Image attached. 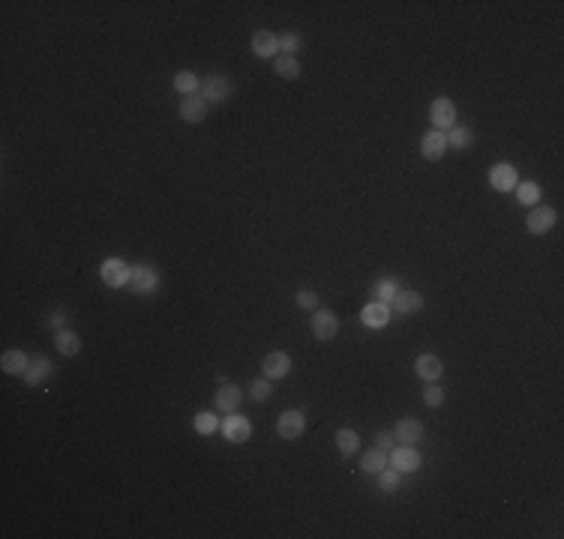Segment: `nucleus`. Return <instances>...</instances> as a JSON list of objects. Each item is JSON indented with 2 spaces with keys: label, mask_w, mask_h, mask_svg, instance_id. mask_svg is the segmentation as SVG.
<instances>
[{
  "label": "nucleus",
  "mask_w": 564,
  "mask_h": 539,
  "mask_svg": "<svg viewBox=\"0 0 564 539\" xmlns=\"http://www.w3.org/2000/svg\"><path fill=\"white\" fill-rule=\"evenodd\" d=\"M240 402H243V392L235 384H222L220 389H216V399H213L216 411H222V414H235L240 407Z\"/></svg>",
  "instance_id": "dca6fc26"
},
{
  "label": "nucleus",
  "mask_w": 564,
  "mask_h": 539,
  "mask_svg": "<svg viewBox=\"0 0 564 539\" xmlns=\"http://www.w3.org/2000/svg\"><path fill=\"white\" fill-rule=\"evenodd\" d=\"M390 305L387 303H379V300H372L364 312H360V320H364L366 327H372V330H381V327H387L390 324Z\"/></svg>",
  "instance_id": "2eb2a0df"
},
{
  "label": "nucleus",
  "mask_w": 564,
  "mask_h": 539,
  "mask_svg": "<svg viewBox=\"0 0 564 539\" xmlns=\"http://www.w3.org/2000/svg\"><path fill=\"white\" fill-rule=\"evenodd\" d=\"M99 276H103V282L108 288H123L133 282V267L123 258H106L103 267H99Z\"/></svg>",
  "instance_id": "7ed1b4c3"
},
{
  "label": "nucleus",
  "mask_w": 564,
  "mask_h": 539,
  "mask_svg": "<svg viewBox=\"0 0 564 539\" xmlns=\"http://www.w3.org/2000/svg\"><path fill=\"white\" fill-rule=\"evenodd\" d=\"M159 288V273L150 264H138L133 267V291L141 297H150L153 291Z\"/></svg>",
  "instance_id": "9b49d317"
},
{
  "label": "nucleus",
  "mask_w": 564,
  "mask_h": 539,
  "mask_svg": "<svg viewBox=\"0 0 564 539\" xmlns=\"http://www.w3.org/2000/svg\"><path fill=\"white\" fill-rule=\"evenodd\" d=\"M273 69H277V75L285 78V81L300 78V61H297V57H288V54L273 57Z\"/></svg>",
  "instance_id": "5701e85b"
},
{
  "label": "nucleus",
  "mask_w": 564,
  "mask_h": 539,
  "mask_svg": "<svg viewBox=\"0 0 564 539\" xmlns=\"http://www.w3.org/2000/svg\"><path fill=\"white\" fill-rule=\"evenodd\" d=\"M474 144V132L468 126H453L451 132H447V147H453V150H468Z\"/></svg>",
  "instance_id": "393cba45"
},
{
  "label": "nucleus",
  "mask_w": 564,
  "mask_h": 539,
  "mask_svg": "<svg viewBox=\"0 0 564 539\" xmlns=\"http://www.w3.org/2000/svg\"><path fill=\"white\" fill-rule=\"evenodd\" d=\"M360 468H364L366 473H381V471L387 468V453H381L379 446L366 449V453L360 456Z\"/></svg>",
  "instance_id": "b1692460"
},
{
  "label": "nucleus",
  "mask_w": 564,
  "mask_h": 539,
  "mask_svg": "<svg viewBox=\"0 0 564 539\" xmlns=\"http://www.w3.org/2000/svg\"><path fill=\"white\" fill-rule=\"evenodd\" d=\"M222 434H225V441H231V444H247L250 434H252V422L247 417H240V414H228L222 419Z\"/></svg>",
  "instance_id": "423d86ee"
},
{
  "label": "nucleus",
  "mask_w": 564,
  "mask_h": 539,
  "mask_svg": "<svg viewBox=\"0 0 564 539\" xmlns=\"http://www.w3.org/2000/svg\"><path fill=\"white\" fill-rule=\"evenodd\" d=\"M303 429H307V417L303 411H285L280 419H277V434L282 441H297Z\"/></svg>",
  "instance_id": "0eeeda50"
},
{
  "label": "nucleus",
  "mask_w": 564,
  "mask_h": 539,
  "mask_svg": "<svg viewBox=\"0 0 564 539\" xmlns=\"http://www.w3.org/2000/svg\"><path fill=\"white\" fill-rule=\"evenodd\" d=\"M399 486H402V473H399V471H394V468L387 464V468L379 473V488H381V491H387V494H394Z\"/></svg>",
  "instance_id": "c756f323"
},
{
  "label": "nucleus",
  "mask_w": 564,
  "mask_h": 539,
  "mask_svg": "<svg viewBox=\"0 0 564 539\" xmlns=\"http://www.w3.org/2000/svg\"><path fill=\"white\" fill-rule=\"evenodd\" d=\"M27 387H39L42 381H48L51 377V360L48 357H36L31 360V366H27V372L21 375Z\"/></svg>",
  "instance_id": "6ab92c4d"
},
{
  "label": "nucleus",
  "mask_w": 564,
  "mask_h": 539,
  "mask_svg": "<svg viewBox=\"0 0 564 539\" xmlns=\"http://www.w3.org/2000/svg\"><path fill=\"white\" fill-rule=\"evenodd\" d=\"M516 201L523 204V207H534V204H540V186L538 183H516Z\"/></svg>",
  "instance_id": "bb28decb"
},
{
  "label": "nucleus",
  "mask_w": 564,
  "mask_h": 539,
  "mask_svg": "<svg viewBox=\"0 0 564 539\" xmlns=\"http://www.w3.org/2000/svg\"><path fill=\"white\" fill-rule=\"evenodd\" d=\"M414 369H417V375L424 377V381H439L441 377V372H444V366H441V360L436 357V354H421L414 360Z\"/></svg>",
  "instance_id": "aec40b11"
},
{
  "label": "nucleus",
  "mask_w": 564,
  "mask_h": 539,
  "mask_svg": "<svg viewBox=\"0 0 564 539\" xmlns=\"http://www.w3.org/2000/svg\"><path fill=\"white\" fill-rule=\"evenodd\" d=\"M337 333H339V318L330 309H315V315H312V336L322 339V342H330V339H337Z\"/></svg>",
  "instance_id": "39448f33"
},
{
  "label": "nucleus",
  "mask_w": 564,
  "mask_h": 539,
  "mask_svg": "<svg viewBox=\"0 0 564 539\" xmlns=\"http://www.w3.org/2000/svg\"><path fill=\"white\" fill-rule=\"evenodd\" d=\"M63 320H69V312H63V309H57L48 320H46V327H51V330H63Z\"/></svg>",
  "instance_id": "e433bc0d"
},
{
  "label": "nucleus",
  "mask_w": 564,
  "mask_h": 539,
  "mask_svg": "<svg viewBox=\"0 0 564 539\" xmlns=\"http://www.w3.org/2000/svg\"><path fill=\"white\" fill-rule=\"evenodd\" d=\"M555 219H558V216H555L553 207H546V204H534V207L528 210L525 225H528L531 234H546V231L555 225Z\"/></svg>",
  "instance_id": "1a4fd4ad"
},
{
  "label": "nucleus",
  "mask_w": 564,
  "mask_h": 539,
  "mask_svg": "<svg viewBox=\"0 0 564 539\" xmlns=\"http://www.w3.org/2000/svg\"><path fill=\"white\" fill-rule=\"evenodd\" d=\"M297 305H300V309H309V312H315L318 309V294H315V291L312 288H303V291H297Z\"/></svg>",
  "instance_id": "72a5a7b5"
},
{
  "label": "nucleus",
  "mask_w": 564,
  "mask_h": 539,
  "mask_svg": "<svg viewBox=\"0 0 564 539\" xmlns=\"http://www.w3.org/2000/svg\"><path fill=\"white\" fill-rule=\"evenodd\" d=\"M424 402H426V407H441L444 404V389L436 387V384H429L424 389Z\"/></svg>",
  "instance_id": "f704fd0d"
},
{
  "label": "nucleus",
  "mask_w": 564,
  "mask_h": 539,
  "mask_svg": "<svg viewBox=\"0 0 564 539\" xmlns=\"http://www.w3.org/2000/svg\"><path fill=\"white\" fill-rule=\"evenodd\" d=\"M421 461H424V456L414 449V444H396V446L387 453V464H390L394 471H399V473L417 471V468H421Z\"/></svg>",
  "instance_id": "f03ea898"
},
{
  "label": "nucleus",
  "mask_w": 564,
  "mask_h": 539,
  "mask_svg": "<svg viewBox=\"0 0 564 539\" xmlns=\"http://www.w3.org/2000/svg\"><path fill=\"white\" fill-rule=\"evenodd\" d=\"M198 87H201V78L195 75V72H190V69H183V72H178V75H175V90L180 96L198 93Z\"/></svg>",
  "instance_id": "a878e982"
},
{
  "label": "nucleus",
  "mask_w": 564,
  "mask_h": 539,
  "mask_svg": "<svg viewBox=\"0 0 564 539\" xmlns=\"http://www.w3.org/2000/svg\"><path fill=\"white\" fill-rule=\"evenodd\" d=\"M27 366H31V357H27L24 351H19V347H12V351H6L4 357H0V369H4L6 375H24Z\"/></svg>",
  "instance_id": "412c9836"
},
{
  "label": "nucleus",
  "mask_w": 564,
  "mask_h": 539,
  "mask_svg": "<svg viewBox=\"0 0 564 539\" xmlns=\"http://www.w3.org/2000/svg\"><path fill=\"white\" fill-rule=\"evenodd\" d=\"M396 291H399V282H396V279H390V276H387V279H379V282L372 285L375 300H379V303H387V305H390V300L396 297Z\"/></svg>",
  "instance_id": "c85d7f7f"
},
{
  "label": "nucleus",
  "mask_w": 564,
  "mask_h": 539,
  "mask_svg": "<svg viewBox=\"0 0 564 539\" xmlns=\"http://www.w3.org/2000/svg\"><path fill=\"white\" fill-rule=\"evenodd\" d=\"M334 441H337V449H339L342 456H354L357 446H360V438H357L354 429H339Z\"/></svg>",
  "instance_id": "cd10ccee"
},
{
  "label": "nucleus",
  "mask_w": 564,
  "mask_h": 539,
  "mask_svg": "<svg viewBox=\"0 0 564 539\" xmlns=\"http://www.w3.org/2000/svg\"><path fill=\"white\" fill-rule=\"evenodd\" d=\"M429 123L439 129V132H451L456 126V105L447 96H439L429 105Z\"/></svg>",
  "instance_id": "20e7f679"
},
{
  "label": "nucleus",
  "mask_w": 564,
  "mask_h": 539,
  "mask_svg": "<svg viewBox=\"0 0 564 539\" xmlns=\"http://www.w3.org/2000/svg\"><path fill=\"white\" fill-rule=\"evenodd\" d=\"M54 345H57V351H61L63 357H76L81 351V339L72 330H57L54 333Z\"/></svg>",
  "instance_id": "4be33fe9"
},
{
  "label": "nucleus",
  "mask_w": 564,
  "mask_h": 539,
  "mask_svg": "<svg viewBox=\"0 0 564 539\" xmlns=\"http://www.w3.org/2000/svg\"><path fill=\"white\" fill-rule=\"evenodd\" d=\"M252 51H255V57H280V36L270 31H255Z\"/></svg>",
  "instance_id": "a211bd4d"
},
{
  "label": "nucleus",
  "mask_w": 564,
  "mask_h": 539,
  "mask_svg": "<svg viewBox=\"0 0 564 539\" xmlns=\"http://www.w3.org/2000/svg\"><path fill=\"white\" fill-rule=\"evenodd\" d=\"M270 396H273L270 381H252L250 384V399L252 402H270Z\"/></svg>",
  "instance_id": "473e14b6"
},
{
  "label": "nucleus",
  "mask_w": 564,
  "mask_h": 539,
  "mask_svg": "<svg viewBox=\"0 0 564 539\" xmlns=\"http://www.w3.org/2000/svg\"><path fill=\"white\" fill-rule=\"evenodd\" d=\"M375 446H379L381 453H390V449L396 446V438H394V431H379V434H375Z\"/></svg>",
  "instance_id": "c9c22d12"
},
{
  "label": "nucleus",
  "mask_w": 564,
  "mask_h": 539,
  "mask_svg": "<svg viewBox=\"0 0 564 539\" xmlns=\"http://www.w3.org/2000/svg\"><path fill=\"white\" fill-rule=\"evenodd\" d=\"M262 372L267 381H277V377H285L288 372H292V357L282 354V351H273L262 360Z\"/></svg>",
  "instance_id": "4468645a"
},
{
  "label": "nucleus",
  "mask_w": 564,
  "mask_h": 539,
  "mask_svg": "<svg viewBox=\"0 0 564 539\" xmlns=\"http://www.w3.org/2000/svg\"><path fill=\"white\" fill-rule=\"evenodd\" d=\"M300 46H303V36L300 33H282V39H280V51L288 54V57H294L300 51Z\"/></svg>",
  "instance_id": "2f4dec72"
},
{
  "label": "nucleus",
  "mask_w": 564,
  "mask_h": 539,
  "mask_svg": "<svg viewBox=\"0 0 564 539\" xmlns=\"http://www.w3.org/2000/svg\"><path fill=\"white\" fill-rule=\"evenodd\" d=\"M394 438L396 444H417L424 441V422L421 419H399L394 426Z\"/></svg>",
  "instance_id": "f3484780"
},
{
  "label": "nucleus",
  "mask_w": 564,
  "mask_h": 539,
  "mask_svg": "<svg viewBox=\"0 0 564 539\" xmlns=\"http://www.w3.org/2000/svg\"><path fill=\"white\" fill-rule=\"evenodd\" d=\"M180 120H186V123H201L207 117V99L201 96V93H190V96H183L180 99Z\"/></svg>",
  "instance_id": "9d476101"
},
{
  "label": "nucleus",
  "mask_w": 564,
  "mask_h": 539,
  "mask_svg": "<svg viewBox=\"0 0 564 539\" xmlns=\"http://www.w3.org/2000/svg\"><path fill=\"white\" fill-rule=\"evenodd\" d=\"M421 153L429 162H439V159L447 153V132H439V129H429V132L421 138Z\"/></svg>",
  "instance_id": "ddd939ff"
},
{
  "label": "nucleus",
  "mask_w": 564,
  "mask_h": 539,
  "mask_svg": "<svg viewBox=\"0 0 564 539\" xmlns=\"http://www.w3.org/2000/svg\"><path fill=\"white\" fill-rule=\"evenodd\" d=\"M421 309H424V294H417L411 288H399L396 297L390 300V312H396V315H414Z\"/></svg>",
  "instance_id": "6e6552de"
},
{
  "label": "nucleus",
  "mask_w": 564,
  "mask_h": 539,
  "mask_svg": "<svg viewBox=\"0 0 564 539\" xmlns=\"http://www.w3.org/2000/svg\"><path fill=\"white\" fill-rule=\"evenodd\" d=\"M216 429H220V419H216L210 411H201V414L195 417V431H201V434H213Z\"/></svg>",
  "instance_id": "7c9ffc66"
},
{
  "label": "nucleus",
  "mask_w": 564,
  "mask_h": 539,
  "mask_svg": "<svg viewBox=\"0 0 564 539\" xmlns=\"http://www.w3.org/2000/svg\"><path fill=\"white\" fill-rule=\"evenodd\" d=\"M198 93L207 99V105H220V102H225L231 93H235V81H231L228 75H222V72H213V75L201 78Z\"/></svg>",
  "instance_id": "f257e3e1"
},
{
  "label": "nucleus",
  "mask_w": 564,
  "mask_h": 539,
  "mask_svg": "<svg viewBox=\"0 0 564 539\" xmlns=\"http://www.w3.org/2000/svg\"><path fill=\"white\" fill-rule=\"evenodd\" d=\"M489 183H493V189H498V192H511L519 183V171L511 162H498L489 168Z\"/></svg>",
  "instance_id": "f8f14e48"
}]
</instances>
